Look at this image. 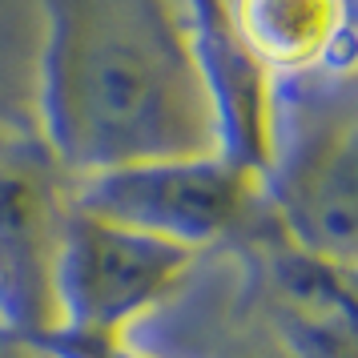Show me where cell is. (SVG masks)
I'll return each mask as SVG.
<instances>
[{"label": "cell", "mask_w": 358, "mask_h": 358, "mask_svg": "<svg viewBox=\"0 0 358 358\" xmlns=\"http://www.w3.org/2000/svg\"><path fill=\"white\" fill-rule=\"evenodd\" d=\"M41 137L65 181L217 149L178 0H41Z\"/></svg>", "instance_id": "1"}, {"label": "cell", "mask_w": 358, "mask_h": 358, "mask_svg": "<svg viewBox=\"0 0 358 358\" xmlns=\"http://www.w3.org/2000/svg\"><path fill=\"white\" fill-rule=\"evenodd\" d=\"M262 210L298 250L355 270L358 133L346 93H314L294 105L274 93V145L262 173Z\"/></svg>", "instance_id": "2"}, {"label": "cell", "mask_w": 358, "mask_h": 358, "mask_svg": "<svg viewBox=\"0 0 358 358\" xmlns=\"http://www.w3.org/2000/svg\"><path fill=\"white\" fill-rule=\"evenodd\" d=\"M73 210L206 254L262 217V178L226 153L169 157L65 181Z\"/></svg>", "instance_id": "3"}, {"label": "cell", "mask_w": 358, "mask_h": 358, "mask_svg": "<svg viewBox=\"0 0 358 358\" xmlns=\"http://www.w3.org/2000/svg\"><path fill=\"white\" fill-rule=\"evenodd\" d=\"M201 254L149 238L65 201L52 245V330L113 338L157 310L194 274Z\"/></svg>", "instance_id": "4"}, {"label": "cell", "mask_w": 358, "mask_h": 358, "mask_svg": "<svg viewBox=\"0 0 358 358\" xmlns=\"http://www.w3.org/2000/svg\"><path fill=\"white\" fill-rule=\"evenodd\" d=\"M185 41L217 121V149L250 173H266L274 145V77L242 41L229 0H178Z\"/></svg>", "instance_id": "5"}, {"label": "cell", "mask_w": 358, "mask_h": 358, "mask_svg": "<svg viewBox=\"0 0 358 358\" xmlns=\"http://www.w3.org/2000/svg\"><path fill=\"white\" fill-rule=\"evenodd\" d=\"M65 213L45 162L4 157L0 162V278H4V326L45 338L52 318V245Z\"/></svg>", "instance_id": "6"}, {"label": "cell", "mask_w": 358, "mask_h": 358, "mask_svg": "<svg viewBox=\"0 0 358 358\" xmlns=\"http://www.w3.org/2000/svg\"><path fill=\"white\" fill-rule=\"evenodd\" d=\"M229 8L274 81L350 69V0H229Z\"/></svg>", "instance_id": "7"}, {"label": "cell", "mask_w": 358, "mask_h": 358, "mask_svg": "<svg viewBox=\"0 0 358 358\" xmlns=\"http://www.w3.org/2000/svg\"><path fill=\"white\" fill-rule=\"evenodd\" d=\"M222 342H226V355H213V358H310L298 350L294 338L278 334L270 326H258L250 334H234V338H229V330H226Z\"/></svg>", "instance_id": "8"}]
</instances>
